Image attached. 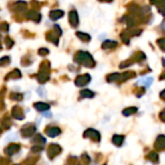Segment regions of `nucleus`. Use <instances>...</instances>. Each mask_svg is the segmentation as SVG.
Here are the masks:
<instances>
[{"instance_id":"a878e982","label":"nucleus","mask_w":165,"mask_h":165,"mask_svg":"<svg viewBox=\"0 0 165 165\" xmlns=\"http://www.w3.org/2000/svg\"><path fill=\"white\" fill-rule=\"evenodd\" d=\"M0 30L5 32H8L9 31V25L6 23V22H3L2 24H0Z\"/></svg>"},{"instance_id":"473e14b6","label":"nucleus","mask_w":165,"mask_h":165,"mask_svg":"<svg viewBox=\"0 0 165 165\" xmlns=\"http://www.w3.org/2000/svg\"><path fill=\"white\" fill-rule=\"evenodd\" d=\"M98 1H101V2H112L113 0H98Z\"/></svg>"},{"instance_id":"9d476101","label":"nucleus","mask_w":165,"mask_h":165,"mask_svg":"<svg viewBox=\"0 0 165 165\" xmlns=\"http://www.w3.org/2000/svg\"><path fill=\"white\" fill-rule=\"evenodd\" d=\"M118 45V43L115 41L111 40H106L102 43V49H114Z\"/></svg>"},{"instance_id":"c756f323","label":"nucleus","mask_w":165,"mask_h":165,"mask_svg":"<svg viewBox=\"0 0 165 165\" xmlns=\"http://www.w3.org/2000/svg\"><path fill=\"white\" fill-rule=\"evenodd\" d=\"M164 43H165V39L164 38H162V39H159L157 41V44L159 45V47H161L162 50H164Z\"/></svg>"},{"instance_id":"4be33fe9","label":"nucleus","mask_w":165,"mask_h":165,"mask_svg":"<svg viewBox=\"0 0 165 165\" xmlns=\"http://www.w3.org/2000/svg\"><path fill=\"white\" fill-rule=\"evenodd\" d=\"M20 72L19 70H14V72H12L9 75V77H11V78H19L20 77Z\"/></svg>"},{"instance_id":"1a4fd4ad","label":"nucleus","mask_w":165,"mask_h":165,"mask_svg":"<svg viewBox=\"0 0 165 165\" xmlns=\"http://www.w3.org/2000/svg\"><path fill=\"white\" fill-rule=\"evenodd\" d=\"M64 16V12L61 10H53L49 13V17L52 20H57Z\"/></svg>"},{"instance_id":"c85d7f7f","label":"nucleus","mask_w":165,"mask_h":165,"mask_svg":"<svg viewBox=\"0 0 165 165\" xmlns=\"http://www.w3.org/2000/svg\"><path fill=\"white\" fill-rule=\"evenodd\" d=\"M47 53H49V49H40V50H39V54H40V55H43V56L47 55Z\"/></svg>"},{"instance_id":"39448f33","label":"nucleus","mask_w":165,"mask_h":165,"mask_svg":"<svg viewBox=\"0 0 165 165\" xmlns=\"http://www.w3.org/2000/svg\"><path fill=\"white\" fill-rule=\"evenodd\" d=\"M61 152V148L56 144H52L50 145V147L49 148V156L50 158H52L53 156H55L56 154H58Z\"/></svg>"},{"instance_id":"f8f14e48","label":"nucleus","mask_w":165,"mask_h":165,"mask_svg":"<svg viewBox=\"0 0 165 165\" xmlns=\"http://www.w3.org/2000/svg\"><path fill=\"white\" fill-rule=\"evenodd\" d=\"M13 116H14L16 119H17V120H22L24 117L21 109L19 108V107H15L14 109H13Z\"/></svg>"},{"instance_id":"b1692460","label":"nucleus","mask_w":165,"mask_h":165,"mask_svg":"<svg viewBox=\"0 0 165 165\" xmlns=\"http://www.w3.org/2000/svg\"><path fill=\"white\" fill-rule=\"evenodd\" d=\"M152 82H153V78H150V77H148V78H145V79H143L141 81V83H143V84H146V86L148 87V86H150L152 84Z\"/></svg>"},{"instance_id":"f257e3e1","label":"nucleus","mask_w":165,"mask_h":165,"mask_svg":"<svg viewBox=\"0 0 165 165\" xmlns=\"http://www.w3.org/2000/svg\"><path fill=\"white\" fill-rule=\"evenodd\" d=\"M75 61L79 64L84 65L85 67H90L93 68L96 65L95 61H94L92 55L90 53L86 51H79L77 52V56H75Z\"/></svg>"},{"instance_id":"f03ea898","label":"nucleus","mask_w":165,"mask_h":165,"mask_svg":"<svg viewBox=\"0 0 165 165\" xmlns=\"http://www.w3.org/2000/svg\"><path fill=\"white\" fill-rule=\"evenodd\" d=\"M91 80L90 75H83L78 77L77 79H75V85L80 86V87H83V86L87 85Z\"/></svg>"},{"instance_id":"7ed1b4c3","label":"nucleus","mask_w":165,"mask_h":165,"mask_svg":"<svg viewBox=\"0 0 165 165\" xmlns=\"http://www.w3.org/2000/svg\"><path fill=\"white\" fill-rule=\"evenodd\" d=\"M69 20H70L71 25H72L73 27H77V26L79 20H78V15H77V11L73 10V11L70 12V14H69Z\"/></svg>"},{"instance_id":"0eeeda50","label":"nucleus","mask_w":165,"mask_h":165,"mask_svg":"<svg viewBox=\"0 0 165 165\" xmlns=\"http://www.w3.org/2000/svg\"><path fill=\"white\" fill-rule=\"evenodd\" d=\"M26 17L28 19L34 20V21H36V22H40L41 19H42V16H41L39 13L36 12V11H29L28 13H27Z\"/></svg>"},{"instance_id":"4468645a","label":"nucleus","mask_w":165,"mask_h":165,"mask_svg":"<svg viewBox=\"0 0 165 165\" xmlns=\"http://www.w3.org/2000/svg\"><path fill=\"white\" fill-rule=\"evenodd\" d=\"M35 108L37 109V110L41 111V112H44V111L47 110V109H49V105L47 104V103H44V102H37L35 103Z\"/></svg>"},{"instance_id":"5701e85b","label":"nucleus","mask_w":165,"mask_h":165,"mask_svg":"<svg viewBox=\"0 0 165 165\" xmlns=\"http://www.w3.org/2000/svg\"><path fill=\"white\" fill-rule=\"evenodd\" d=\"M125 19H126V24H128V26H132V25H134V20L132 17H130L129 16L128 17H125Z\"/></svg>"},{"instance_id":"6e6552de","label":"nucleus","mask_w":165,"mask_h":165,"mask_svg":"<svg viewBox=\"0 0 165 165\" xmlns=\"http://www.w3.org/2000/svg\"><path fill=\"white\" fill-rule=\"evenodd\" d=\"M35 129L36 128H35V126H25L24 128L21 129V134L24 137H29V136H31L32 134H34Z\"/></svg>"},{"instance_id":"aec40b11","label":"nucleus","mask_w":165,"mask_h":165,"mask_svg":"<svg viewBox=\"0 0 165 165\" xmlns=\"http://www.w3.org/2000/svg\"><path fill=\"white\" fill-rule=\"evenodd\" d=\"M137 111V108L136 107H128L125 109V110L123 111V114L125 116H129V115H132Z\"/></svg>"},{"instance_id":"cd10ccee","label":"nucleus","mask_w":165,"mask_h":165,"mask_svg":"<svg viewBox=\"0 0 165 165\" xmlns=\"http://www.w3.org/2000/svg\"><path fill=\"white\" fill-rule=\"evenodd\" d=\"M121 38H122V40H123V42L125 43V44H128V43H129L128 37L126 36L125 33H122V34H121Z\"/></svg>"},{"instance_id":"6ab92c4d","label":"nucleus","mask_w":165,"mask_h":165,"mask_svg":"<svg viewBox=\"0 0 165 165\" xmlns=\"http://www.w3.org/2000/svg\"><path fill=\"white\" fill-rule=\"evenodd\" d=\"M80 96L82 98H93L94 96H95V94H94L92 91H90V90H83V91H81L80 92Z\"/></svg>"},{"instance_id":"bb28decb","label":"nucleus","mask_w":165,"mask_h":165,"mask_svg":"<svg viewBox=\"0 0 165 165\" xmlns=\"http://www.w3.org/2000/svg\"><path fill=\"white\" fill-rule=\"evenodd\" d=\"M9 62H10V59L8 56H5L0 59V65H7L9 64Z\"/></svg>"},{"instance_id":"f3484780","label":"nucleus","mask_w":165,"mask_h":165,"mask_svg":"<svg viewBox=\"0 0 165 165\" xmlns=\"http://www.w3.org/2000/svg\"><path fill=\"white\" fill-rule=\"evenodd\" d=\"M77 36L79 38L81 41H83V42H90L91 41V36L89 34H86V33L77 32Z\"/></svg>"},{"instance_id":"412c9836","label":"nucleus","mask_w":165,"mask_h":165,"mask_svg":"<svg viewBox=\"0 0 165 165\" xmlns=\"http://www.w3.org/2000/svg\"><path fill=\"white\" fill-rule=\"evenodd\" d=\"M121 75L118 73H112V75H108L107 77V80L109 81V82H111V81H116V80H119V78H120Z\"/></svg>"},{"instance_id":"2f4dec72","label":"nucleus","mask_w":165,"mask_h":165,"mask_svg":"<svg viewBox=\"0 0 165 165\" xmlns=\"http://www.w3.org/2000/svg\"><path fill=\"white\" fill-rule=\"evenodd\" d=\"M11 98L12 100H20V98H21V96L19 95V94H13L11 96Z\"/></svg>"},{"instance_id":"9b49d317","label":"nucleus","mask_w":165,"mask_h":165,"mask_svg":"<svg viewBox=\"0 0 165 165\" xmlns=\"http://www.w3.org/2000/svg\"><path fill=\"white\" fill-rule=\"evenodd\" d=\"M19 150V145H17V144H11V145L6 149V151L5 152H6V154H8L9 156H12V154H16Z\"/></svg>"},{"instance_id":"ddd939ff","label":"nucleus","mask_w":165,"mask_h":165,"mask_svg":"<svg viewBox=\"0 0 165 165\" xmlns=\"http://www.w3.org/2000/svg\"><path fill=\"white\" fill-rule=\"evenodd\" d=\"M25 8H26V2H24V1H17L14 5V9L19 12L24 11Z\"/></svg>"},{"instance_id":"dca6fc26","label":"nucleus","mask_w":165,"mask_h":165,"mask_svg":"<svg viewBox=\"0 0 165 165\" xmlns=\"http://www.w3.org/2000/svg\"><path fill=\"white\" fill-rule=\"evenodd\" d=\"M164 146H165L164 136H163V135H160V136L158 137V138H157V140H156V148L160 149V150H163V149H164Z\"/></svg>"},{"instance_id":"423d86ee","label":"nucleus","mask_w":165,"mask_h":165,"mask_svg":"<svg viewBox=\"0 0 165 165\" xmlns=\"http://www.w3.org/2000/svg\"><path fill=\"white\" fill-rule=\"evenodd\" d=\"M58 25L55 24L54 25V29H55V32H50L49 34H47V40L49 41H51L52 43H54L55 45H58V38H59L60 36L59 35L56 34V31L58 29Z\"/></svg>"},{"instance_id":"20e7f679","label":"nucleus","mask_w":165,"mask_h":165,"mask_svg":"<svg viewBox=\"0 0 165 165\" xmlns=\"http://www.w3.org/2000/svg\"><path fill=\"white\" fill-rule=\"evenodd\" d=\"M84 136L89 137V138H92L96 141H100V133H98L97 130H95V129H91L90 128V129H88V130H86L85 133H84Z\"/></svg>"},{"instance_id":"a211bd4d","label":"nucleus","mask_w":165,"mask_h":165,"mask_svg":"<svg viewBox=\"0 0 165 165\" xmlns=\"http://www.w3.org/2000/svg\"><path fill=\"white\" fill-rule=\"evenodd\" d=\"M124 139H125V137L123 135H114L112 141L116 146H121L124 141Z\"/></svg>"},{"instance_id":"393cba45","label":"nucleus","mask_w":165,"mask_h":165,"mask_svg":"<svg viewBox=\"0 0 165 165\" xmlns=\"http://www.w3.org/2000/svg\"><path fill=\"white\" fill-rule=\"evenodd\" d=\"M5 44H6L7 47H13V45H14V42H13V40H11V38L6 37V39H5Z\"/></svg>"},{"instance_id":"7c9ffc66","label":"nucleus","mask_w":165,"mask_h":165,"mask_svg":"<svg viewBox=\"0 0 165 165\" xmlns=\"http://www.w3.org/2000/svg\"><path fill=\"white\" fill-rule=\"evenodd\" d=\"M150 159H151V160H154V161H157L158 156H157V154L156 153H152L151 154H150Z\"/></svg>"},{"instance_id":"2eb2a0df","label":"nucleus","mask_w":165,"mask_h":165,"mask_svg":"<svg viewBox=\"0 0 165 165\" xmlns=\"http://www.w3.org/2000/svg\"><path fill=\"white\" fill-rule=\"evenodd\" d=\"M47 135H49L50 137H55L57 135H59L61 133V130L58 128H50L49 129L47 130Z\"/></svg>"}]
</instances>
